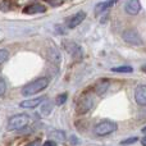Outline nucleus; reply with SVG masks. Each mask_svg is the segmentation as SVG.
Returning a JSON list of instances; mask_svg holds the SVG:
<instances>
[{
  "instance_id": "nucleus-1",
  "label": "nucleus",
  "mask_w": 146,
  "mask_h": 146,
  "mask_svg": "<svg viewBox=\"0 0 146 146\" xmlns=\"http://www.w3.org/2000/svg\"><path fill=\"white\" fill-rule=\"evenodd\" d=\"M49 82H50V80H49L48 77H38V78H36L35 81L27 83V85L22 88V95L23 96L36 95V94H38V92H41V91L45 90V88L49 86Z\"/></svg>"
},
{
  "instance_id": "nucleus-2",
  "label": "nucleus",
  "mask_w": 146,
  "mask_h": 146,
  "mask_svg": "<svg viewBox=\"0 0 146 146\" xmlns=\"http://www.w3.org/2000/svg\"><path fill=\"white\" fill-rule=\"evenodd\" d=\"M31 117L26 113H21V114H15V115L10 117L8 119V131H19L23 129L25 127H27L30 124Z\"/></svg>"
},
{
  "instance_id": "nucleus-3",
  "label": "nucleus",
  "mask_w": 146,
  "mask_h": 146,
  "mask_svg": "<svg viewBox=\"0 0 146 146\" xmlns=\"http://www.w3.org/2000/svg\"><path fill=\"white\" fill-rule=\"evenodd\" d=\"M118 129V124L113 121H101L100 123H98L95 126V133L98 136H108V135L113 133Z\"/></svg>"
},
{
  "instance_id": "nucleus-4",
  "label": "nucleus",
  "mask_w": 146,
  "mask_h": 146,
  "mask_svg": "<svg viewBox=\"0 0 146 146\" xmlns=\"http://www.w3.org/2000/svg\"><path fill=\"white\" fill-rule=\"evenodd\" d=\"M122 37H123V40L126 41L127 44H129V45H133V46L144 45V40L141 38L140 33L137 32L136 30H132V28L124 31V32L122 33Z\"/></svg>"
},
{
  "instance_id": "nucleus-5",
  "label": "nucleus",
  "mask_w": 146,
  "mask_h": 146,
  "mask_svg": "<svg viewBox=\"0 0 146 146\" xmlns=\"http://www.w3.org/2000/svg\"><path fill=\"white\" fill-rule=\"evenodd\" d=\"M94 106V100L91 96L86 95V96H82V98L78 100L77 103V108H76V111L78 114H86L92 109Z\"/></svg>"
},
{
  "instance_id": "nucleus-6",
  "label": "nucleus",
  "mask_w": 146,
  "mask_h": 146,
  "mask_svg": "<svg viewBox=\"0 0 146 146\" xmlns=\"http://www.w3.org/2000/svg\"><path fill=\"white\" fill-rule=\"evenodd\" d=\"M64 48L74 59H81L82 58V49L73 41H67L64 42Z\"/></svg>"
},
{
  "instance_id": "nucleus-7",
  "label": "nucleus",
  "mask_w": 146,
  "mask_h": 146,
  "mask_svg": "<svg viewBox=\"0 0 146 146\" xmlns=\"http://www.w3.org/2000/svg\"><path fill=\"white\" fill-rule=\"evenodd\" d=\"M124 10L129 15L139 14L140 10H141V3H140V0H128L126 3V5H124Z\"/></svg>"
},
{
  "instance_id": "nucleus-8",
  "label": "nucleus",
  "mask_w": 146,
  "mask_h": 146,
  "mask_svg": "<svg viewBox=\"0 0 146 146\" xmlns=\"http://www.w3.org/2000/svg\"><path fill=\"white\" fill-rule=\"evenodd\" d=\"M46 12V7L42 5L41 3H32V4L27 5V7L23 9L25 14H40V13H45Z\"/></svg>"
},
{
  "instance_id": "nucleus-9",
  "label": "nucleus",
  "mask_w": 146,
  "mask_h": 146,
  "mask_svg": "<svg viewBox=\"0 0 146 146\" xmlns=\"http://www.w3.org/2000/svg\"><path fill=\"white\" fill-rule=\"evenodd\" d=\"M135 100L139 105L146 106V85H140L135 90Z\"/></svg>"
},
{
  "instance_id": "nucleus-10",
  "label": "nucleus",
  "mask_w": 146,
  "mask_h": 146,
  "mask_svg": "<svg viewBox=\"0 0 146 146\" xmlns=\"http://www.w3.org/2000/svg\"><path fill=\"white\" fill-rule=\"evenodd\" d=\"M85 18H86V13L85 12H78V13L73 14L72 17L69 18L68 22H67V26H68V28L73 30V28H76L77 26H80L81 23L85 21Z\"/></svg>"
},
{
  "instance_id": "nucleus-11",
  "label": "nucleus",
  "mask_w": 146,
  "mask_h": 146,
  "mask_svg": "<svg viewBox=\"0 0 146 146\" xmlns=\"http://www.w3.org/2000/svg\"><path fill=\"white\" fill-rule=\"evenodd\" d=\"M44 101V98H36V99H28V100H25L19 104L21 108L23 109H35L36 106H38L41 103Z\"/></svg>"
},
{
  "instance_id": "nucleus-12",
  "label": "nucleus",
  "mask_w": 146,
  "mask_h": 146,
  "mask_svg": "<svg viewBox=\"0 0 146 146\" xmlns=\"http://www.w3.org/2000/svg\"><path fill=\"white\" fill-rule=\"evenodd\" d=\"M48 58L50 59L53 63H59V62H60V53L58 51V49L50 48L48 50Z\"/></svg>"
},
{
  "instance_id": "nucleus-13",
  "label": "nucleus",
  "mask_w": 146,
  "mask_h": 146,
  "mask_svg": "<svg viewBox=\"0 0 146 146\" xmlns=\"http://www.w3.org/2000/svg\"><path fill=\"white\" fill-rule=\"evenodd\" d=\"M108 88H109V81L101 80V81H99V82L96 83L95 90H96V92H98V95H103Z\"/></svg>"
},
{
  "instance_id": "nucleus-14",
  "label": "nucleus",
  "mask_w": 146,
  "mask_h": 146,
  "mask_svg": "<svg viewBox=\"0 0 146 146\" xmlns=\"http://www.w3.org/2000/svg\"><path fill=\"white\" fill-rule=\"evenodd\" d=\"M111 71L118 72V73H131L133 71V68L129 66H121V67H114V68H111Z\"/></svg>"
},
{
  "instance_id": "nucleus-15",
  "label": "nucleus",
  "mask_w": 146,
  "mask_h": 146,
  "mask_svg": "<svg viewBox=\"0 0 146 146\" xmlns=\"http://www.w3.org/2000/svg\"><path fill=\"white\" fill-rule=\"evenodd\" d=\"M9 59V51L7 49H0V66Z\"/></svg>"
},
{
  "instance_id": "nucleus-16",
  "label": "nucleus",
  "mask_w": 146,
  "mask_h": 146,
  "mask_svg": "<svg viewBox=\"0 0 146 146\" xmlns=\"http://www.w3.org/2000/svg\"><path fill=\"white\" fill-rule=\"evenodd\" d=\"M67 99H68V94H60L59 96H56V100H55V104L58 106H60V105H63L64 103L67 101Z\"/></svg>"
},
{
  "instance_id": "nucleus-17",
  "label": "nucleus",
  "mask_w": 146,
  "mask_h": 146,
  "mask_svg": "<svg viewBox=\"0 0 146 146\" xmlns=\"http://www.w3.org/2000/svg\"><path fill=\"white\" fill-rule=\"evenodd\" d=\"M5 92H7V82H5V80L0 76V98L4 96Z\"/></svg>"
},
{
  "instance_id": "nucleus-18",
  "label": "nucleus",
  "mask_w": 146,
  "mask_h": 146,
  "mask_svg": "<svg viewBox=\"0 0 146 146\" xmlns=\"http://www.w3.org/2000/svg\"><path fill=\"white\" fill-rule=\"evenodd\" d=\"M51 136H55V139H58L59 141H64V137H66V135H64L62 131H54L53 133H51Z\"/></svg>"
},
{
  "instance_id": "nucleus-19",
  "label": "nucleus",
  "mask_w": 146,
  "mask_h": 146,
  "mask_svg": "<svg viewBox=\"0 0 146 146\" xmlns=\"http://www.w3.org/2000/svg\"><path fill=\"white\" fill-rule=\"evenodd\" d=\"M50 110H51V103L48 100V101H46V103L42 105V113H44V114H49V113H50Z\"/></svg>"
},
{
  "instance_id": "nucleus-20",
  "label": "nucleus",
  "mask_w": 146,
  "mask_h": 146,
  "mask_svg": "<svg viewBox=\"0 0 146 146\" xmlns=\"http://www.w3.org/2000/svg\"><path fill=\"white\" fill-rule=\"evenodd\" d=\"M137 140H139L137 137H131V139H127V140H124V141H122L121 144L122 145H131V144H135Z\"/></svg>"
},
{
  "instance_id": "nucleus-21",
  "label": "nucleus",
  "mask_w": 146,
  "mask_h": 146,
  "mask_svg": "<svg viewBox=\"0 0 146 146\" xmlns=\"http://www.w3.org/2000/svg\"><path fill=\"white\" fill-rule=\"evenodd\" d=\"M44 145L45 146H56V141H46Z\"/></svg>"
},
{
  "instance_id": "nucleus-22",
  "label": "nucleus",
  "mask_w": 146,
  "mask_h": 146,
  "mask_svg": "<svg viewBox=\"0 0 146 146\" xmlns=\"http://www.w3.org/2000/svg\"><path fill=\"white\" fill-rule=\"evenodd\" d=\"M141 144H142V145H144V146H146V136H145V137H144V139H142V140H141Z\"/></svg>"
},
{
  "instance_id": "nucleus-23",
  "label": "nucleus",
  "mask_w": 146,
  "mask_h": 146,
  "mask_svg": "<svg viewBox=\"0 0 146 146\" xmlns=\"http://www.w3.org/2000/svg\"><path fill=\"white\" fill-rule=\"evenodd\" d=\"M38 144H40V142H38V141H33V142H30V144H28V145H38Z\"/></svg>"
},
{
  "instance_id": "nucleus-24",
  "label": "nucleus",
  "mask_w": 146,
  "mask_h": 146,
  "mask_svg": "<svg viewBox=\"0 0 146 146\" xmlns=\"http://www.w3.org/2000/svg\"><path fill=\"white\" fill-rule=\"evenodd\" d=\"M142 71H144V72L146 73V64H145V66H144V67H142Z\"/></svg>"
},
{
  "instance_id": "nucleus-25",
  "label": "nucleus",
  "mask_w": 146,
  "mask_h": 146,
  "mask_svg": "<svg viewBox=\"0 0 146 146\" xmlns=\"http://www.w3.org/2000/svg\"><path fill=\"white\" fill-rule=\"evenodd\" d=\"M142 132H144V133H146V128H144V129H142Z\"/></svg>"
},
{
  "instance_id": "nucleus-26",
  "label": "nucleus",
  "mask_w": 146,
  "mask_h": 146,
  "mask_svg": "<svg viewBox=\"0 0 146 146\" xmlns=\"http://www.w3.org/2000/svg\"><path fill=\"white\" fill-rule=\"evenodd\" d=\"M115 1H118V0H115Z\"/></svg>"
}]
</instances>
